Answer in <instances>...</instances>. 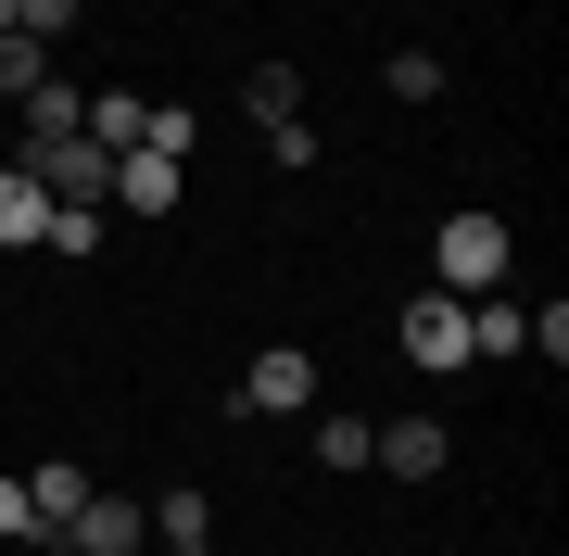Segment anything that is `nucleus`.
<instances>
[{"instance_id":"obj_11","label":"nucleus","mask_w":569,"mask_h":556,"mask_svg":"<svg viewBox=\"0 0 569 556\" xmlns=\"http://www.w3.org/2000/svg\"><path fill=\"white\" fill-rule=\"evenodd\" d=\"M26 506H39V544H51V532H63V518H77V506H89V468H63V455H51V468H39V481H26Z\"/></svg>"},{"instance_id":"obj_17","label":"nucleus","mask_w":569,"mask_h":556,"mask_svg":"<svg viewBox=\"0 0 569 556\" xmlns=\"http://www.w3.org/2000/svg\"><path fill=\"white\" fill-rule=\"evenodd\" d=\"M51 253H102V203H51Z\"/></svg>"},{"instance_id":"obj_21","label":"nucleus","mask_w":569,"mask_h":556,"mask_svg":"<svg viewBox=\"0 0 569 556\" xmlns=\"http://www.w3.org/2000/svg\"><path fill=\"white\" fill-rule=\"evenodd\" d=\"M152 556H216V544H152Z\"/></svg>"},{"instance_id":"obj_4","label":"nucleus","mask_w":569,"mask_h":556,"mask_svg":"<svg viewBox=\"0 0 569 556\" xmlns=\"http://www.w3.org/2000/svg\"><path fill=\"white\" fill-rule=\"evenodd\" d=\"M406 367H430V380L468 367V304H456V291H418V304H406Z\"/></svg>"},{"instance_id":"obj_1","label":"nucleus","mask_w":569,"mask_h":556,"mask_svg":"<svg viewBox=\"0 0 569 556\" xmlns=\"http://www.w3.org/2000/svg\"><path fill=\"white\" fill-rule=\"evenodd\" d=\"M507 215H481V203H468V215H443V228H430V291H456V304H468V291H507Z\"/></svg>"},{"instance_id":"obj_18","label":"nucleus","mask_w":569,"mask_h":556,"mask_svg":"<svg viewBox=\"0 0 569 556\" xmlns=\"http://www.w3.org/2000/svg\"><path fill=\"white\" fill-rule=\"evenodd\" d=\"M39 51H51V39H0V89H13V102H26V89H39V77H51V63H39Z\"/></svg>"},{"instance_id":"obj_19","label":"nucleus","mask_w":569,"mask_h":556,"mask_svg":"<svg viewBox=\"0 0 569 556\" xmlns=\"http://www.w3.org/2000/svg\"><path fill=\"white\" fill-rule=\"evenodd\" d=\"M77 13H89V0H13V26H26V39H63Z\"/></svg>"},{"instance_id":"obj_13","label":"nucleus","mask_w":569,"mask_h":556,"mask_svg":"<svg viewBox=\"0 0 569 556\" xmlns=\"http://www.w3.org/2000/svg\"><path fill=\"white\" fill-rule=\"evenodd\" d=\"M39 140H77V89H63V77L26 89V152H39Z\"/></svg>"},{"instance_id":"obj_8","label":"nucleus","mask_w":569,"mask_h":556,"mask_svg":"<svg viewBox=\"0 0 569 556\" xmlns=\"http://www.w3.org/2000/svg\"><path fill=\"white\" fill-rule=\"evenodd\" d=\"M51 241V190H39V165H13L0 178V253H39Z\"/></svg>"},{"instance_id":"obj_12","label":"nucleus","mask_w":569,"mask_h":556,"mask_svg":"<svg viewBox=\"0 0 569 556\" xmlns=\"http://www.w3.org/2000/svg\"><path fill=\"white\" fill-rule=\"evenodd\" d=\"M152 532H164V544H216V494H190V481L152 494Z\"/></svg>"},{"instance_id":"obj_5","label":"nucleus","mask_w":569,"mask_h":556,"mask_svg":"<svg viewBox=\"0 0 569 556\" xmlns=\"http://www.w3.org/2000/svg\"><path fill=\"white\" fill-rule=\"evenodd\" d=\"M51 544H63V556H140V506H127V494H102V481H89V506L63 518Z\"/></svg>"},{"instance_id":"obj_14","label":"nucleus","mask_w":569,"mask_h":556,"mask_svg":"<svg viewBox=\"0 0 569 556\" xmlns=\"http://www.w3.org/2000/svg\"><path fill=\"white\" fill-rule=\"evenodd\" d=\"M140 152H164V165H190V152H203V114H190V102H152Z\"/></svg>"},{"instance_id":"obj_2","label":"nucleus","mask_w":569,"mask_h":556,"mask_svg":"<svg viewBox=\"0 0 569 556\" xmlns=\"http://www.w3.org/2000/svg\"><path fill=\"white\" fill-rule=\"evenodd\" d=\"M26 165H39L51 203H102V215H114V152H102V140H39Z\"/></svg>"},{"instance_id":"obj_20","label":"nucleus","mask_w":569,"mask_h":556,"mask_svg":"<svg viewBox=\"0 0 569 556\" xmlns=\"http://www.w3.org/2000/svg\"><path fill=\"white\" fill-rule=\"evenodd\" d=\"M0 544H39V506H26V481H0Z\"/></svg>"},{"instance_id":"obj_10","label":"nucleus","mask_w":569,"mask_h":556,"mask_svg":"<svg viewBox=\"0 0 569 556\" xmlns=\"http://www.w3.org/2000/svg\"><path fill=\"white\" fill-rule=\"evenodd\" d=\"M241 114L253 127H291V114H305V77H291V63H253V77H241Z\"/></svg>"},{"instance_id":"obj_15","label":"nucleus","mask_w":569,"mask_h":556,"mask_svg":"<svg viewBox=\"0 0 569 556\" xmlns=\"http://www.w3.org/2000/svg\"><path fill=\"white\" fill-rule=\"evenodd\" d=\"M380 89H392V102H443V51H392Z\"/></svg>"},{"instance_id":"obj_6","label":"nucleus","mask_w":569,"mask_h":556,"mask_svg":"<svg viewBox=\"0 0 569 556\" xmlns=\"http://www.w3.org/2000/svg\"><path fill=\"white\" fill-rule=\"evenodd\" d=\"M190 165H164V152H114V215H178Z\"/></svg>"},{"instance_id":"obj_3","label":"nucleus","mask_w":569,"mask_h":556,"mask_svg":"<svg viewBox=\"0 0 569 556\" xmlns=\"http://www.w3.org/2000/svg\"><path fill=\"white\" fill-rule=\"evenodd\" d=\"M241 405H253V417H305V405H317V354H305V342H266L253 367H241Z\"/></svg>"},{"instance_id":"obj_16","label":"nucleus","mask_w":569,"mask_h":556,"mask_svg":"<svg viewBox=\"0 0 569 556\" xmlns=\"http://www.w3.org/2000/svg\"><path fill=\"white\" fill-rule=\"evenodd\" d=\"M367 443H380V431H367L355 405H342V417H317V455H329V468H367Z\"/></svg>"},{"instance_id":"obj_7","label":"nucleus","mask_w":569,"mask_h":556,"mask_svg":"<svg viewBox=\"0 0 569 556\" xmlns=\"http://www.w3.org/2000/svg\"><path fill=\"white\" fill-rule=\"evenodd\" d=\"M367 468H392V481H443V417H392V431L367 443Z\"/></svg>"},{"instance_id":"obj_9","label":"nucleus","mask_w":569,"mask_h":556,"mask_svg":"<svg viewBox=\"0 0 569 556\" xmlns=\"http://www.w3.org/2000/svg\"><path fill=\"white\" fill-rule=\"evenodd\" d=\"M140 127H152L140 89H102V102H77V140H102V152H140Z\"/></svg>"}]
</instances>
